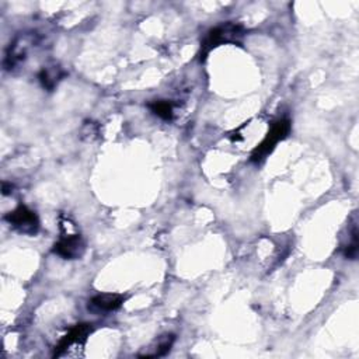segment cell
I'll list each match as a JSON object with an SVG mask.
<instances>
[{
    "mask_svg": "<svg viewBox=\"0 0 359 359\" xmlns=\"http://www.w3.org/2000/svg\"><path fill=\"white\" fill-rule=\"evenodd\" d=\"M91 331H93V327H91V324H88V323L76 324V325L59 341V344L55 346L53 356L56 358V356L65 355L73 345H77V344L83 345Z\"/></svg>",
    "mask_w": 359,
    "mask_h": 359,
    "instance_id": "4",
    "label": "cell"
},
{
    "mask_svg": "<svg viewBox=\"0 0 359 359\" xmlns=\"http://www.w3.org/2000/svg\"><path fill=\"white\" fill-rule=\"evenodd\" d=\"M147 107H149V109H150L154 115L160 116V118L164 119V121H170V119L172 118V104L168 102V101H165V100L153 101V102H150Z\"/></svg>",
    "mask_w": 359,
    "mask_h": 359,
    "instance_id": "8",
    "label": "cell"
},
{
    "mask_svg": "<svg viewBox=\"0 0 359 359\" xmlns=\"http://www.w3.org/2000/svg\"><path fill=\"white\" fill-rule=\"evenodd\" d=\"M63 72L57 66H48L39 72V81L46 90H53L57 81L62 79Z\"/></svg>",
    "mask_w": 359,
    "mask_h": 359,
    "instance_id": "7",
    "label": "cell"
},
{
    "mask_svg": "<svg viewBox=\"0 0 359 359\" xmlns=\"http://www.w3.org/2000/svg\"><path fill=\"white\" fill-rule=\"evenodd\" d=\"M244 35V27L234 22H224L212 28L201 43V59L205 60L212 49L223 43H241Z\"/></svg>",
    "mask_w": 359,
    "mask_h": 359,
    "instance_id": "1",
    "label": "cell"
},
{
    "mask_svg": "<svg viewBox=\"0 0 359 359\" xmlns=\"http://www.w3.org/2000/svg\"><path fill=\"white\" fill-rule=\"evenodd\" d=\"M84 248V241L80 234H67L62 236L59 241L55 243L53 252L63 259H76L83 255Z\"/></svg>",
    "mask_w": 359,
    "mask_h": 359,
    "instance_id": "5",
    "label": "cell"
},
{
    "mask_svg": "<svg viewBox=\"0 0 359 359\" xmlns=\"http://www.w3.org/2000/svg\"><path fill=\"white\" fill-rule=\"evenodd\" d=\"M6 220L22 234L34 236L39 229V219L36 213L24 205H20L13 212H8L6 215Z\"/></svg>",
    "mask_w": 359,
    "mask_h": 359,
    "instance_id": "3",
    "label": "cell"
},
{
    "mask_svg": "<svg viewBox=\"0 0 359 359\" xmlns=\"http://www.w3.org/2000/svg\"><path fill=\"white\" fill-rule=\"evenodd\" d=\"M289 132H290V121L289 119L282 118V119H278L276 122H273L271 129L268 130L266 136L251 151V161H254V163L262 161L266 156H269L273 151L276 144L289 135Z\"/></svg>",
    "mask_w": 359,
    "mask_h": 359,
    "instance_id": "2",
    "label": "cell"
},
{
    "mask_svg": "<svg viewBox=\"0 0 359 359\" xmlns=\"http://www.w3.org/2000/svg\"><path fill=\"white\" fill-rule=\"evenodd\" d=\"M174 341H175V337H174L172 334H165V335L160 337L158 341H157V345H156L154 351L150 352V353H147L144 358H156V356H163V355H165L167 352H170V349H171Z\"/></svg>",
    "mask_w": 359,
    "mask_h": 359,
    "instance_id": "9",
    "label": "cell"
},
{
    "mask_svg": "<svg viewBox=\"0 0 359 359\" xmlns=\"http://www.w3.org/2000/svg\"><path fill=\"white\" fill-rule=\"evenodd\" d=\"M125 297L118 293H101L90 300V306L100 311H114L119 309Z\"/></svg>",
    "mask_w": 359,
    "mask_h": 359,
    "instance_id": "6",
    "label": "cell"
}]
</instances>
